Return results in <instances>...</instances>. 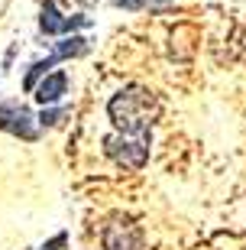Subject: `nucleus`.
<instances>
[{"instance_id": "obj_7", "label": "nucleus", "mask_w": 246, "mask_h": 250, "mask_svg": "<svg viewBox=\"0 0 246 250\" xmlns=\"http://www.w3.org/2000/svg\"><path fill=\"white\" fill-rule=\"evenodd\" d=\"M84 52H88V39H84V36H75V33H68V36H65L62 42L55 46V52H52V56L58 59V62H62V59L84 56Z\"/></svg>"}, {"instance_id": "obj_9", "label": "nucleus", "mask_w": 246, "mask_h": 250, "mask_svg": "<svg viewBox=\"0 0 246 250\" xmlns=\"http://www.w3.org/2000/svg\"><path fill=\"white\" fill-rule=\"evenodd\" d=\"M65 241H68L65 234H55L52 241H49V244H42V247H39V250H58V247H65Z\"/></svg>"}, {"instance_id": "obj_3", "label": "nucleus", "mask_w": 246, "mask_h": 250, "mask_svg": "<svg viewBox=\"0 0 246 250\" xmlns=\"http://www.w3.org/2000/svg\"><path fill=\"white\" fill-rule=\"evenodd\" d=\"M0 130H7L13 137H23V140L39 137L36 124H33V111L19 101H0Z\"/></svg>"}, {"instance_id": "obj_8", "label": "nucleus", "mask_w": 246, "mask_h": 250, "mask_svg": "<svg viewBox=\"0 0 246 250\" xmlns=\"http://www.w3.org/2000/svg\"><path fill=\"white\" fill-rule=\"evenodd\" d=\"M65 114H68L65 107H55V111H42V114H39V124H42V127H55V124L62 121Z\"/></svg>"}, {"instance_id": "obj_6", "label": "nucleus", "mask_w": 246, "mask_h": 250, "mask_svg": "<svg viewBox=\"0 0 246 250\" xmlns=\"http://www.w3.org/2000/svg\"><path fill=\"white\" fill-rule=\"evenodd\" d=\"M65 88H68V75L65 72H52V75H46V82L36 84L33 91H36V101L42 104V107H49V104H55L65 94Z\"/></svg>"}, {"instance_id": "obj_5", "label": "nucleus", "mask_w": 246, "mask_h": 250, "mask_svg": "<svg viewBox=\"0 0 246 250\" xmlns=\"http://www.w3.org/2000/svg\"><path fill=\"white\" fill-rule=\"evenodd\" d=\"M143 247V231L130 218H114L104 228V250H139Z\"/></svg>"}, {"instance_id": "obj_4", "label": "nucleus", "mask_w": 246, "mask_h": 250, "mask_svg": "<svg viewBox=\"0 0 246 250\" xmlns=\"http://www.w3.org/2000/svg\"><path fill=\"white\" fill-rule=\"evenodd\" d=\"M91 26V20L88 17H65L62 10L55 7L52 0L42 3V13H39V29L46 33V36H68L75 29H84Z\"/></svg>"}, {"instance_id": "obj_1", "label": "nucleus", "mask_w": 246, "mask_h": 250, "mask_svg": "<svg viewBox=\"0 0 246 250\" xmlns=\"http://www.w3.org/2000/svg\"><path fill=\"white\" fill-rule=\"evenodd\" d=\"M107 114L114 127L120 133H130V137H146L149 127H152L155 114H159V104L146 88H123L120 94H114L107 104Z\"/></svg>"}, {"instance_id": "obj_2", "label": "nucleus", "mask_w": 246, "mask_h": 250, "mask_svg": "<svg viewBox=\"0 0 246 250\" xmlns=\"http://www.w3.org/2000/svg\"><path fill=\"white\" fill-rule=\"evenodd\" d=\"M104 149L107 156L117 163V166L127 169H143L149 159V140L146 137H130V133H114V137L104 140Z\"/></svg>"}, {"instance_id": "obj_10", "label": "nucleus", "mask_w": 246, "mask_h": 250, "mask_svg": "<svg viewBox=\"0 0 246 250\" xmlns=\"http://www.w3.org/2000/svg\"><path fill=\"white\" fill-rule=\"evenodd\" d=\"M114 3H120V7H127V10H139L146 0H114Z\"/></svg>"}]
</instances>
